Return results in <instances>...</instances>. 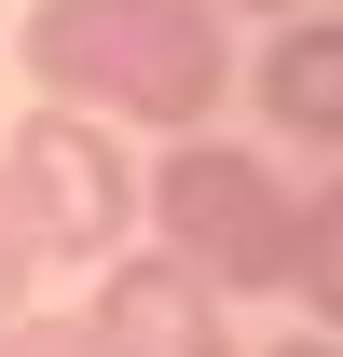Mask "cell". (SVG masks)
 <instances>
[{"label":"cell","mask_w":343,"mask_h":357,"mask_svg":"<svg viewBox=\"0 0 343 357\" xmlns=\"http://www.w3.org/2000/svg\"><path fill=\"white\" fill-rule=\"evenodd\" d=\"M83 330V357H234V330H220V289L178 248H124V261H96V303L69 316Z\"/></svg>","instance_id":"cell-4"},{"label":"cell","mask_w":343,"mask_h":357,"mask_svg":"<svg viewBox=\"0 0 343 357\" xmlns=\"http://www.w3.org/2000/svg\"><path fill=\"white\" fill-rule=\"evenodd\" d=\"M0 192H14V220H28L42 261H96V248L137 234V165H124V137H96V110H55V96L14 124Z\"/></svg>","instance_id":"cell-3"},{"label":"cell","mask_w":343,"mask_h":357,"mask_svg":"<svg viewBox=\"0 0 343 357\" xmlns=\"http://www.w3.org/2000/svg\"><path fill=\"white\" fill-rule=\"evenodd\" d=\"M28 275H42V248H28V220H14V192H0V316H28Z\"/></svg>","instance_id":"cell-7"},{"label":"cell","mask_w":343,"mask_h":357,"mask_svg":"<svg viewBox=\"0 0 343 357\" xmlns=\"http://www.w3.org/2000/svg\"><path fill=\"white\" fill-rule=\"evenodd\" d=\"M137 206H151V234H165L178 261L206 275L220 303H247V289H289V248H302V192L261 151H234V137H178L165 165L137 178Z\"/></svg>","instance_id":"cell-2"},{"label":"cell","mask_w":343,"mask_h":357,"mask_svg":"<svg viewBox=\"0 0 343 357\" xmlns=\"http://www.w3.org/2000/svg\"><path fill=\"white\" fill-rule=\"evenodd\" d=\"M289 289L316 303V330L343 344V178L316 192V206H302V248H289Z\"/></svg>","instance_id":"cell-6"},{"label":"cell","mask_w":343,"mask_h":357,"mask_svg":"<svg viewBox=\"0 0 343 357\" xmlns=\"http://www.w3.org/2000/svg\"><path fill=\"white\" fill-rule=\"evenodd\" d=\"M0 357H83L69 316H0Z\"/></svg>","instance_id":"cell-8"},{"label":"cell","mask_w":343,"mask_h":357,"mask_svg":"<svg viewBox=\"0 0 343 357\" xmlns=\"http://www.w3.org/2000/svg\"><path fill=\"white\" fill-rule=\"evenodd\" d=\"M28 83L96 124L192 137L234 83V42H220V0H28Z\"/></svg>","instance_id":"cell-1"},{"label":"cell","mask_w":343,"mask_h":357,"mask_svg":"<svg viewBox=\"0 0 343 357\" xmlns=\"http://www.w3.org/2000/svg\"><path fill=\"white\" fill-rule=\"evenodd\" d=\"M261 110H275V137H343V14L275 28V55H261Z\"/></svg>","instance_id":"cell-5"},{"label":"cell","mask_w":343,"mask_h":357,"mask_svg":"<svg viewBox=\"0 0 343 357\" xmlns=\"http://www.w3.org/2000/svg\"><path fill=\"white\" fill-rule=\"evenodd\" d=\"M247 14H289V0H247Z\"/></svg>","instance_id":"cell-10"},{"label":"cell","mask_w":343,"mask_h":357,"mask_svg":"<svg viewBox=\"0 0 343 357\" xmlns=\"http://www.w3.org/2000/svg\"><path fill=\"white\" fill-rule=\"evenodd\" d=\"M261 357H343V344H330V330H289V344H261Z\"/></svg>","instance_id":"cell-9"}]
</instances>
